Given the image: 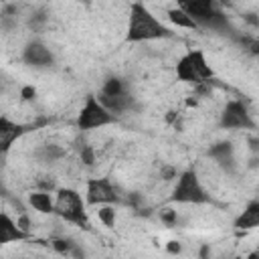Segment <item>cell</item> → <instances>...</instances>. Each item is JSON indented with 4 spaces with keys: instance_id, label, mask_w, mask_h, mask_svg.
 Here are the masks:
<instances>
[{
    "instance_id": "obj_3",
    "label": "cell",
    "mask_w": 259,
    "mask_h": 259,
    "mask_svg": "<svg viewBox=\"0 0 259 259\" xmlns=\"http://www.w3.org/2000/svg\"><path fill=\"white\" fill-rule=\"evenodd\" d=\"M53 212L71 223V225H77L81 229H87L89 227V221H87V212H85V202L81 198V194L73 188H59L57 190V196H55V208Z\"/></svg>"
},
{
    "instance_id": "obj_14",
    "label": "cell",
    "mask_w": 259,
    "mask_h": 259,
    "mask_svg": "<svg viewBox=\"0 0 259 259\" xmlns=\"http://www.w3.org/2000/svg\"><path fill=\"white\" fill-rule=\"evenodd\" d=\"M168 18H170L176 26H180V28H196V26H198L182 8H172V10H168Z\"/></svg>"
},
{
    "instance_id": "obj_10",
    "label": "cell",
    "mask_w": 259,
    "mask_h": 259,
    "mask_svg": "<svg viewBox=\"0 0 259 259\" xmlns=\"http://www.w3.org/2000/svg\"><path fill=\"white\" fill-rule=\"evenodd\" d=\"M22 59L32 67H49L53 65V53L42 42H28L22 51Z\"/></svg>"
},
{
    "instance_id": "obj_5",
    "label": "cell",
    "mask_w": 259,
    "mask_h": 259,
    "mask_svg": "<svg viewBox=\"0 0 259 259\" xmlns=\"http://www.w3.org/2000/svg\"><path fill=\"white\" fill-rule=\"evenodd\" d=\"M115 121V115L93 95H89L77 115V125L79 130H95V127H103Z\"/></svg>"
},
{
    "instance_id": "obj_17",
    "label": "cell",
    "mask_w": 259,
    "mask_h": 259,
    "mask_svg": "<svg viewBox=\"0 0 259 259\" xmlns=\"http://www.w3.org/2000/svg\"><path fill=\"white\" fill-rule=\"evenodd\" d=\"M160 219H162L166 225H174V223L178 221V217H176V212H174L172 208H162V212H160Z\"/></svg>"
},
{
    "instance_id": "obj_20",
    "label": "cell",
    "mask_w": 259,
    "mask_h": 259,
    "mask_svg": "<svg viewBox=\"0 0 259 259\" xmlns=\"http://www.w3.org/2000/svg\"><path fill=\"white\" fill-rule=\"evenodd\" d=\"M0 192H2V186H0Z\"/></svg>"
},
{
    "instance_id": "obj_1",
    "label": "cell",
    "mask_w": 259,
    "mask_h": 259,
    "mask_svg": "<svg viewBox=\"0 0 259 259\" xmlns=\"http://www.w3.org/2000/svg\"><path fill=\"white\" fill-rule=\"evenodd\" d=\"M168 36H172V30L162 20H158L146 4L142 2L130 4L127 28H125V38L130 42H148V40H160Z\"/></svg>"
},
{
    "instance_id": "obj_2",
    "label": "cell",
    "mask_w": 259,
    "mask_h": 259,
    "mask_svg": "<svg viewBox=\"0 0 259 259\" xmlns=\"http://www.w3.org/2000/svg\"><path fill=\"white\" fill-rule=\"evenodd\" d=\"M176 77L184 83L192 85H204L208 79H212V69L200 49H190L184 53L176 63Z\"/></svg>"
},
{
    "instance_id": "obj_9",
    "label": "cell",
    "mask_w": 259,
    "mask_h": 259,
    "mask_svg": "<svg viewBox=\"0 0 259 259\" xmlns=\"http://www.w3.org/2000/svg\"><path fill=\"white\" fill-rule=\"evenodd\" d=\"M30 235L24 233L16 221H12V217H8L6 212H0V245H8V243H18L28 239Z\"/></svg>"
},
{
    "instance_id": "obj_15",
    "label": "cell",
    "mask_w": 259,
    "mask_h": 259,
    "mask_svg": "<svg viewBox=\"0 0 259 259\" xmlns=\"http://www.w3.org/2000/svg\"><path fill=\"white\" fill-rule=\"evenodd\" d=\"M97 217H99V221H101L105 227H113V225H115V219H117V214H115V210H113L111 204H99Z\"/></svg>"
},
{
    "instance_id": "obj_12",
    "label": "cell",
    "mask_w": 259,
    "mask_h": 259,
    "mask_svg": "<svg viewBox=\"0 0 259 259\" xmlns=\"http://www.w3.org/2000/svg\"><path fill=\"white\" fill-rule=\"evenodd\" d=\"M28 202L34 210L42 212V214H51L55 208V200L51 198V194L47 190H34L28 194Z\"/></svg>"
},
{
    "instance_id": "obj_16",
    "label": "cell",
    "mask_w": 259,
    "mask_h": 259,
    "mask_svg": "<svg viewBox=\"0 0 259 259\" xmlns=\"http://www.w3.org/2000/svg\"><path fill=\"white\" fill-rule=\"evenodd\" d=\"M53 247H55L59 253H71L73 243L67 241V239H55V241H53Z\"/></svg>"
},
{
    "instance_id": "obj_11",
    "label": "cell",
    "mask_w": 259,
    "mask_h": 259,
    "mask_svg": "<svg viewBox=\"0 0 259 259\" xmlns=\"http://www.w3.org/2000/svg\"><path fill=\"white\" fill-rule=\"evenodd\" d=\"M257 225H259V202L257 200H251L247 204V208L237 217L235 227L237 229H253Z\"/></svg>"
},
{
    "instance_id": "obj_7",
    "label": "cell",
    "mask_w": 259,
    "mask_h": 259,
    "mask_svg": "<svg viewBox=\"0 0 259 259\" xmlns=\"http://www.w3.org/2000/svg\"><path fill=\"white\" fill-rule=\"evenodd\" d=\"M221 125L225 130H251L255 123L243 101H229L221 113Z\"/></svg>"
},
{
    "instance_id": "obj_21",
    "label": "cell",
    "mask_w": 259,
    "mask_h": 259,
    "mask_svg": "<svg viewBox=\"0 0 259 259\" xmlns=\"http://www.w3.org/2000/svg\"><path fill=\"white\" fill-rule=\"evenodd\" d=\"M212 2H214V0H212Z\"/></svg>"
},
{
    "instance_id": "obj_18",
    "label": "cell",
    "mask_w": 259,
    "mask_h": 259,
    "mask_svg": "<svg viewBox=\"0 0 259 259\" xmlns=\"http://www.w3.org/2000/svg\"><path fill=\"white\" fill-rule=\"evenodd\" d=\"M22 97L24 99H34V89L32 87H24L22 89Z\"/></svg>"
},
{
    "instance_id": "obj_19",
    "label": "cell",
    "mask_w": 259,
    "mask_h": 259,
    "mask_svg": "<svg viewBox=\"0 0 259 259\" xmlns=\"http://www.w3.org/2000/svg\"><path fill=\"white\" fill-rule=\"evenodd\" d=\"M168 251H170V253H178V251H180V243H176V241H170V245H168Z\"/></svg>"
},
{
    "instance_id": "obj_13",
    "label": "cell",
    "mask_w": 259,
    "mask_h": 259,
    "mask_svg": "<svg viewBox=\"0 0 259 259\" xmlns=\"http://www.w3.org/2000/svg\"><path fill=\"white\" fill-rule=\"evenodd\" d=\"M101 95H103V97H119V95H125V85H123V81L117 79V77H109V79L103 83Z\"/></svg>"
},
{
    "instance_id": "obj_8",
    "label": "cell",
    "mask_w": 259,
    "mask_h": 259,
    "mask_svg": "<svg viewBox=\"0 0 259 259\" xmlns=\"http://www.w3.org/2000/svg\"><path fill=\"white\" fill-rule=\"evenodd\" d=\"M24 132L26 127L22 123L10 119L8 115H0V154H6Z\"/></svg>"
},
{
    "instance_id": "obj_6",
    "label": "cell",
    "mask_w": 259,
    "mask_h": 259,
    "mask_svg": "<svg viewBox=\"0 0 259 259\" xmlns=\"http://www.w3.org/2000/svg\"><path fill=\"white\" fill-rule=\"evenodd\" d=\"M85 194H87V202L95 204V206L97 204H113L121 198L117 186L109 178H89Z\"/></svg>"
},
{
    "instance_id": "obj_4",
    "label": "cell",
    "mask_w": 259,
    "mask_h": 259,
    "mask_svg": "<svg viewBox=\"0 0 259 259\" xmlns=\"http://www.w3.org/2000/svg\"><path fill=\"white\" fill-rule=\"evenodd\" d=\"M174 202L180 204H202L208 202V194L204 190V186L200 184V178L194 170H186L178 176L174 188H172V196Z\"/></svg>"
}]
</instances>
